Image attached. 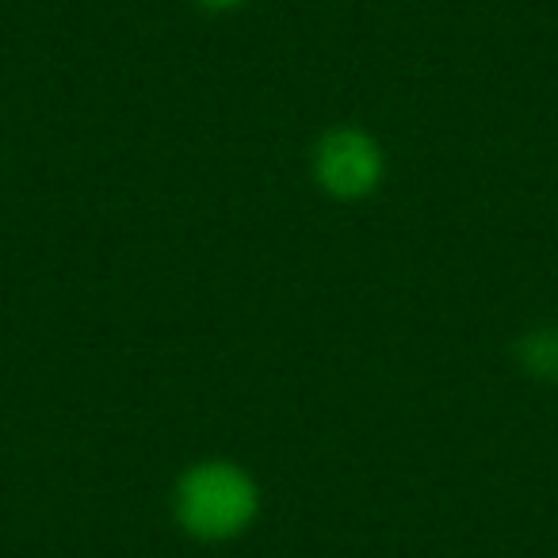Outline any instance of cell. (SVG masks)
<instances>
[{
    "mask_svg": "<svg viewBox=\"0 0 558 558\" xmlns=\"http://www.w3.org/2000/svg\"><path fill=\"white\" fill-rule=\"evenodd\" d=\"M311 169L329 199L360 203L379 192L383 177H387V157H383V146L367 131L333 126L314 146Z\"/></svg>",
    "mask_w": 558,
    "mask_h": 558,
    "instance_id": "7a4b0ae2",
    "label": "cell"
},
{
    "mask_svg": "<svg viewBox=\"0 0 558 558\" xmlns=\"http://www.w3.org/2000/svg\"><path fill=\"white\" fill-rule=\"evenodd\" d=\"M520 364L539 379H558V329H532L520 337Z\"/></svg>",
    "mask_w": 558,
    "mask_h": 558,
    "instance_id": "3957f363",
    "label": "cell"
},
{
    "mask_svg": "<svg viewBox=\"0 0 558 558\" xmlns=\"http://www.w3.org/2000/svg\"><path fill=\"white\" fill-rule=\"evenodd\" d=\"M195 4H199L203 12H238V9H245L248 0H195Z\"/></svg>",
    "mask_w": 558,
    "mask_h": 558,
    "instance_id": "277c9868",
    "label": "cell"
},
{
    "mask_svg": "<svg viewBox=\"0 0 558 558\" xmlns=\"http://www.w3.org/2000/svg\"><path fill=\"white\" fill-rule=\"evenodd\" d=\"M172 512L177 524L203 543L238 539L260 517V486L230 459H203L180 474Z\"/></svg>",
    "mask_w": 558,
    "mask_h": 558,
    "instance_id": "6da1fadb",
    "label": "cell"
}]
</instances>
